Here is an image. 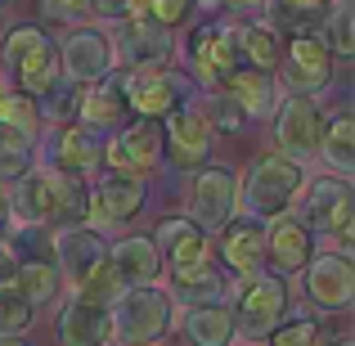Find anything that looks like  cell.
Segmentation results:
<instances>
[{"mask_svg":"<svg viewBox=\"0 0 355 346\" xmlns=\"http://www.w3.org/2000/svg\"><path fill=\"white\" fill-rule=\"evenodd\" d=\"M302 184H306L302 162H293V157H284V153H266L261 162H252L248 175L239 180V207H243V216L266 225V220L293 211Z\"/></svg>","mask_w":355,"mask_h":346,"instance_id":"obj_1","label":"cell"},{"mask_svg":"<svg viewBox=\"0 0 355 346\" xmlns=\"http://www.w3.org/2000/svg\"><path fill=\"white\" fill-rule=\"evenodd\" d=\"M0 72H5V81H14V90L41 99L59 81V45L41 27L18 23L0 41Z\"/></svg>","mask_w":355,"mask_h":346,"instance_id":"obj_2","label":"cell"},{"mask_svg":"<svg viewBox=\"0 0 355 346\" xmlns=\"http://www.w3.org/2000/svg\"><path fill=\"white\" fill-rule=\"evenodd\" d=\"M175 306L162 288H121V297L108 306V324L121 346H157L171 333Z\"/></svg>","mask_w":355,"mask_h":346,"instance_id":"obj_3","label":"cell"},{"mask_svg":"<svg viewBox=\"0 0 355 346\" xmlns=\"http://www.w3.org/2000/svg\"><path fill=\"white\" fill-rule=\"evenodd\" d=\"M230 315H234V329L248 342L252 338H270V333L284 324V315H288V279H279V275L243 279Z\"/></svg>","mask_w":355,"mask_h":346,"instance_id":"obj_4","label":"cell"},{"mask_svg":"<svg viewBox=\"0 0 355 346\" xmlns=\"http://www.w3.org/2000/svg\"><path fill=\"white\" fill-rule=\"evenodd\" d=\"M239 211V175L225 166H198L189 180V220L202 234H220Z\"/></svg>","mask_w":355,"mask_h":346,"instance_id":"obj_5","label":"cell"},{"mask_svg":"<svg viewBox=\"0 0 355 346\" xmlns=\"http://www.w3.org/2000/svg\"><path fill=\"white\" fill-rule=\"evenodd\" d=\"M306 189V202H302V220L306 230H320L329 234V239H338L342 248L351 243V220H355V193L347 180H338V175H320V180L302 184ZM338 248V252H342Z\"/></svg>","mask_w":355,"mask_h":346,"instance_id":"obj_6","label":"cell"},{"mask_svg":"<svg viewBox=\"0 0 355 346\" xmlns=\"http://www.w3.org/2000/svg\"><path fill=\"white\" fill-rule=\"evenodd\" d=\"M275 144L284 157L306 162V157H320V139H324V113L311 95H284L275 104Z\"/></svg>","mask_w":355,"mask_h":346,"instance_id":"obj_7","label":"cell"},{"mask_svg":"<svg viewBox=\"0 0 355 346\" xmlns=\"http://www.w3.org/2000/svg\"><path fill=\"white\" fill-rule=\"evenodd\" d=\"M50 261L59 266L63 284L77 293L86 279H95L99 270L108 266V239H104V234H99L95 225H68V230L54 234V243H50Z\"/></svg>","mask_w":355,"mask_h":346,"instance_id":"obj_8","label":"cell"},{"mask_svg":"<svg viewBox=\"0 0 355 346\" xmlns=\"http://www.w3.org/2000/svg\"><path fill=\"white\" fill-rule=\"evenodd\" d=\"M104 162L113 166L117 175H135V180H144V175L162 162V121H153V117L126 121V126L104 144Z\"/></svg>","mask_w":355,"mask_h":346,"instance_id":"obj_9","label":"cell"},{"mask_svg":"<svg viewBox=\"0 0 355 346\" xmlns=\"http://www.w3.org/2000/svg\"><path fill=\"white\" fill-rule=\"evenodd\" d=\"M184 59L198 72V81L207 90H220L225 77L239 68V45H234V23H202L193 27L189 45H184Z\"/></svg>","mask_w":355,"mask_h":346,"instance_id":"obj_10","label":"cell"},{"mask_svg":"<svg viewBox=\"0 0 355 346\" xmlns=\"http://www.w3.org/2000/svg\"><path fill=\"white\" fill-rule=\"evenodd\" d=\"M117 90H121V99H126V113L162 121L175 104H184L189 81L171 68H153V72H126V77L117 81Z\"/></svg>","mask_w":355,"mask_h":346,"instance_id":"obj_11","label":"cell"},{"mask_svg":"<svg viewBox=\"0 0 355 346\" xmlns=\"http://www.w3.org/2000/svg\"><path fill=\"white\" fill-rule=\"evenodd\" d=\"M207 153H211V126L202 108L175 104L162 117V157H171L184 171H198V166H207Z\"/></svg>","mask_w":355,"mask_h":346,"instance_id":"obj_12","label":"cell"},{"mask_svg":"<svg viewBox=\"0 0 355 346\" xmlns=\"http://www.w3.org/2000/svg\"><path fill=\"white\" fill-rule=\"evenodd\" d=\"M302 275H306V297L320 311H347L355 302V261L347 252H315Z\"/></svg>","mask_w":355,"mask_h":346,"instance_id":"obj_13","label":"cell"},{"mask_svg":"<svg viewBox=\"0 0 355 346\" xmlns=\"http://www.w3.org/2000/svg\"><path fill=\"white\" fill-rule=\"evenodd\" d=\"M108 68H113V36H104L99 27H77L59 45V72L72 86H95L108 77Z\"/></svg>","mask_w":355,"mask_h":346,"instance_id":"obj_14","label":"cell"},{"mask_svg":"<svg viewBox=\"0 0 355 346\" xmlns=\"http://www.w3.org/2000/svg\"><path fill=\"white\" fill-rule=\"evenodd\" d=\"M153 248H157V257H162V270H171V275H189V270H198V266H211V239L193 225L189 216L162 220L157 234H153Z\"/></svg>","mask_w":355,"mask_h":346,"instance_id":"obj_15","label":"cell"},{"mask_svg":"<svg viewBox=\"0 0 355 346\" xmlns=\"http://www.w3.org/2000/svg\"><path fill=\"white\" fill-rule=\"evenodd\" d=\"M315 257V234L306 230V220L297 211H284V216L266 220V266L275 270L279 279L306 270V261Z\"/></svg>","mask_w":355,"mask_h":346,"instance_id":"obj_16","label":"cell"},{"mask_svg":"<svg viewBox=\"0 0 355 346\" xmlns=\"http://www.w3.org/2000/svg\"><path fill=\"white\" fill-rule=\"evenodd\" d=\"M284 86L293 90V95H320V90H329L333 81V54L320 45V36H293L288 41V54L284 59Z\"/></svg>","mask_w":355,"mask_h":346,"instance_id":"obj_17","label":"cell"},{"mask_svg":"<svg viewBox=\"0 0 355 346\" xmlns=\"http://www.w3.org/2000/svg\"><path fill=\"white\" fill-rule=\"evenodd\" d=\"M175 54V41L171 32L162 27H148V23H126L121 36L113 41V63H121L126 72H153V68H166Z\"/></svg>","mask_w":355,"mask_h":346,"instance_id":"obj_18","label":"cell"},{"mask_svg":"<svg viewBox=\"0 0 355 346\" xmlns=\"http://www.w3.org/2000/svg\"><path fill=\"white\" fill-rule=\"evenodd\" d=\"M139 207H144V180L108 171L99 184H90L86 220H95V225H126V220L139 216Z\"/></svg>","mask_w":355,"mask_h":346,"instance_id":"obj_19","label":"cell"},{"mask_svg":"<svg viewBox=\"0 0 355 346\" xmlns=\"http://www.w3.org/2000/svg\"><path fill=\"white\" fill-rule=\"evenodd\" d=\"M45 153H50L54 171L86 175V171H95V166H104V135L81 126V121H72V126H59L45 139Z\"/></svg>","mask_w":355,"mask_h":346,"instance_id":"obj_20","label":"cell"},{"mask_svg":"<svg viewBox=\"0 0 355 346\" xmlns=\"http://www.w3.org/2000/svg\"><path fill=\"white\" fill-rule=\"evenodd\" d=\"M220 261H225L239 279L266 275V225L252 220V216H234L220 230Z\"/></svg>","mask_w":355,"mask_h":346,"instance_id":"obj_21","label":"cell"},{"mask_svg":"<svg viewBox=\"0 0 355 346\" xmlns=\"http://www.w3.org/2000/svg\"><path fill=\"white\" fill-rule=\"evenodd\" d=\"M54 338H59V346H108V338H113L108 306L86 302V297H68V306L54 320Z\"/></svg>","mask_w":355,"mask_h":346,"instance_id":"obj_22","label":"cell"},{"mask_svg":"<svg viewBox=\"0 0 355 346\" xmlns=\"http://www.w3.org/2000/svg\"><path fill=\"white\" fill-rule=\"evenodd\" d=\"M108 261L121 288H153L162 279V257H157L148 234H130L121 243H108Z\"/></svg>","mask_w":355,"mask_h":346,"instance_id":"obj_23","label":"cell"},{"mask_svg":"<svg viewBox=\"0 0 355 346\" xmlns=\"http://www.w3.org/2000/svg\"><path fill=\"white\" fill-rule=\"evenodd\" d=\"M220 95H230L234 104L243 108V117H270L279 104V86L270 72H252V68H234L225 77V86H220Z\"/></svg>","mask_w":355,"mask_h":346,"instance_id":"obj_24","label":"cell"},{"mask_svg":"<svg viewBox=\"0 0 355 346\" xmlns=\"http://www.w3.org/2000/svg\"><path fill=\"white\" fill-rule=\"evenodd\" d=\"M5 202H9V216H18L23 225H32V230L54 225V202H50L45 171H32L23 180H14V189H5Z\"/></svg>","mask_w":355,"mask_h":346,"instance_id":"obj_25","label":"cell"},{"mask_svg":"<svg viewBox=\"0 0 355 346\" xmlns=\"http://www.w3.org/2000/svg\"><path fill=\"white\" fill-rule=\"evenodd\" d=\"M171 306H184V311H198V306H220L230 297V284L216 266H198L189 275H171Z\"/></svg>","mask_w":355,"mask_h":346,"instance_id":"obj_26","label":"cell"},{"mask_svg":"<svg viewBox=\"0 0 355 346\" xmlns=\"http://www.w3.org/2000/svg\"><path fill=\"white\" fill-rule=\"evenodd\" d=\"M234 45H239V68L252 72H275L284 59V41L270 23H234Z\"/></svg>","mask_w":355,"mask_h":346,"instance_id":"obj_27","label":"cell"},{"mask_svg":"<svg viewBox=\"0 0 355 346\" xmlns=\"http://www.w3.org/2000/svg\"><path fill=\"white\" fill-rule=\"evenodd\" d=\"M45 180H50V202H54V225H81L90 211V184L72 171H54L45 166Z\"/></svg>","mask_w":355,"mask_h":346,"instance_id":"obj_28","label":"cell"},{"mask_svg":"<svg viewBox=\"0 0 355 346\" xmlns=\"http://www.w3.org/2000/svg\"><path fill=\"white\" fill-rule=\"evenodd\" d=\"M77 117L81 126L90 130H113L121 117H126V99H121L117 81H95L77 95Z\"/></svg>","mask_w":355,"mask_h":346,"instance_id":"obj_29","label":"cell"},{"mask_svg":"<svg viewBox=\"0 0 355 346\" xmlns=\"http://www.w3.org/2000/svg\"><path fill=\"white\" fill-rule=\"evenodd\" d=\"M184 338L193 346H234L239 329H234V315L230 306H198V311H184Z\"/></svg>","mask_w":355,"mask_h":346,"instance_id":"obj_30","label":"cell"},{"mask_svg":"<svg viewBox=\"0 0 355 346\" xmlns=\"http://www.w3.org/2000/svg\"><path fill=\"white\" fill-rule=\"evenodd\" d=\"M14 288L27 297V306H50L54 297H59V288H63V275H59V266H54L50 257H41V261H18V270H14Z\"/></svg>","mask_w":355,"mask_h":346,"instance_id":"obj_31","label":"cell"},{"mask_svg":"<svg viewBox=\"0 0 355 346\" xmlns=\"http://www.w3.org/2000/svg\"><path fill=\"white\" fill-rule=\"evenodd\" d=\"M320 157L338 171V180H347L355 171V117L351 113H333V121H324Z\"/></svg>","mask_w":355,"mask_h":346,"instance_id":"obj_32","label":"cell"},{"mask_svg":"<svg viewBox=\"0 0 355 346\" xmlns=\"http://www.w3.org/2000/svg\"><path fill=\"white\" fill-rule=\"evenodd\" d=\"M315 36H320V45L333 59H351L355 54V9H351V0H333L329 14L315 27Z\"/></svg>","mask_w":355,"mask_h":346,"instance_id":"obj_33","label":"cell"},{"mask_svg":"<svg viewBox=\"0 0 355 346\" xmlns=\"http://www.w3.org/2000/svg\"><path fill=\"white\" fill-rule=\"evenodd\" d=\"M36 126H41V108H36V99L23 95V90H5V95H0V135L32 139V144H36Z\"/></svg>","mask_w":355,"mask_h":346,"instance_id":"obj_34","label":"cell"},{"mask_svg":"<svg viewBox=\"0 0 355 346\" xmlns=\"http://www.w3.org/2000/svg\"><path fill=\"white\" fill-rule=\"evenodd\" d=\"M333 0H275V23L293 36H315L320 18L329 14Z\"/></svg>","mask_w":355,"mask_h":346,"instance_id":"obj_35","label":"cell"},{"mask_svg":"<svg viewBox=\"0 0 355 346\" xmlns=\"http://www.w3.org/2000/svg\"><path fill=\"white\" fill-rule=\"evenodd\" d=\"M198 9V0H135V23L162 27V32H175L180 23H189V14Z\"/></svg>","mask_w":355,"mask_h":346,"instance_id":"obj_36","label":"cell"},{"mask_svg":"<svg viewBox=\"0 0 355 346\" xmlns=\"http://www.w3.org/2000/svg\"><path fill=\"white\" fill-rule=\"evenodd\" d=\"M32 139H14V135H0V184H14L23 175H32Z\"/></svg>","mask_w":355,"mask_h":346,"instance_id":"obj_37","label":"cell"},{"mask_svg":"<svg viewBox=\"0 0 355 346\" xmlns=\"http://www.w3.org/2000/svg\"><path fill=\"white\" fill-rule=\"evenodd\" d=\"M77 95H81V90L72 86V81H54V86L45 90L41 99H36V108H41V117L68 126V113H77Z\"/></svg>","mask_w":355,"mask_h":346,"instance_id":"obj_38","label":"cell"},{"mask_svg":"<svg viewBox=\"0 0 355 346\" xmlns=\"http://www.w3.org/2000/svg\"><path fill=\"white\" fill-rule=\"evenodd\" d=\"M207 126L211 130H225V135H239L243 126H248V117H243V108L234 104L230 95H220V90H211V99H207Z\"/></svg>","mask_w":355,"mask_h":346,"instance_id":"obj_39","label":"cell"},{"mask_svg":"<svg viewBox=\"0 0 355 346\" xmlns=\"http://www.w3.org/2000/svg\"><path fill=\"white\" fill-rule=\"evenodd\" d=\"M27 324H32V306H27V297L18 293L14 284L0 288V333H23Z\"/></svg>","mask_w":355,"mask_h":346,"instance_id":"obj_40","label":"cell"},{"mask_svg":"<svg viewBox=\"0 0 355 346\" xmlns=\"http://www.w3.org/2000/svg\"><path fill=\"white\" fill-rule=\"evenodd\" d=\"M266 342L270 346H320V324L306 320V315H302V320H284Z\"/></svg>","mask_w":355,"mask_h":346,"instance_id":"obj_41","label":"cell"},{"mask_svg":"<svg viewBox=\"0 0 355 346\" xmlns=\"http://www.w3.org/2000/svg\"><path fill=\"white\" fill-rule=\"evenodd\" d=\"M5 252L14 261H41V257H50V243H45V234L41 230H32V225H23L14 234V239L5 243Z\"/></svg>","mask_w":355,"mask_h":346,"instance_id":"obj_42","label":"cell"},{"mask_svg":"<svg viewBox=\"0 0 355 346\" xmlns=\"http://www.w3.org/2000/svg\"><path fill=\"white\" fill-rule=\"evenodd\" d=\"M41 14L50 23H81L90 18V0H41Z\"/></svg>","mask_w":355,"mask_h":346,"instance_id":"obj_43","label":"cell"},{"mask_svg":"<svg viewBox=\"0 0 355 346\" xmlns=\"http://www.w3.org/2000/svg\"><path fill=\"white\" fill-rule=\"evenodd\" d=\"M130 9H135V0H90V14H99L104 23H117V18H126Z\"/></svg>","mask_w":355,"mask_h":346,"instance_id":"obj_44","label":"cell"},{"mask_svg":"<svg viewBox=\"0 0 355 346\" xmlns=\"http://www.w3.org/2000/svg\"><path fill=\"white\" fill-rule=\"evenodd\" d=\"M14 270H18V261L5 252V243H0V288L5 284H14Z\"/></svg>","mask_w":355,"mask_h":346,"instance_id":"obj_45","label":"cell"},{"mask_svg":"<svg viewBox=\"0 0 355 346\" xmlns=\"http://www.w3.org/2000/svg\"><path fill=\"white\" fill-rule=\"evenodd\" d=\"M0 346H32L23 333H0Z\"/></svg>","mask_w":355,"mask_h":346,"instance_id":"obj_46","label":"cell"},{"mask_svg":"<svg viewBox=\"0 0 355 346\" xmlns=\"http://www.w3.org/2000/svg\"><path fill=\"white\" fill-rule=\"evenodd\" d=\"M257 5H266V0H225V9H257Z\"/></svg>","mask_w":355,"mask_h":346,"instance_id":"obj_47","label":"cell"},{"mask_svg":"<svg viewBox=\"0 0 355 346\" xmlns=\"http://www.w3.org/2000/svg\"><path fill=\"white\" fill-rule=\"evenodd\" d=\"M9 220V202H5V189H0V225Z\"/></svg>","mask_w":355,"mask_h":346,"instance_id":"obj_48","label":"cell"},{"mask_svg":"<svg viewBox=\"0 0 355 346\" xmlns=\"http://www.w3.org/2000/svg\"><path fill=\"white\" fill-rule=\"evenodd\" d=\"M198 5H207V9H225V0H198Z\"/></svg>","mask_w":355,"mask_h":346,"instance_id":"obj_49","label":"cell"},{"mask_svg":"<svg viewBox=\"0 0 355 346\" xmlns=\"http://www.w3.org/2000/svg\"><path fill=\"white\" fill-rule=\"evenodd\" d=\"M329 346H355V342L351 338H338V342H329Z\"/></svg>","mask_w":355,"mask_h":346,"instance_id":"obj_50","label":"cell"},{"mask_svg":"<svg viewBox=\"0 0 355 346\" xmlns=\"http://www.w3.org/2000/svg\"><path fill=\"white\" fill-rule=\"evenodd\" d=\"M0 9H5V0H0Z\"/></svg>","mask_w":355,"mask_h":346,"instance_id":"obj_51","label":"cell"}]
</instances>
